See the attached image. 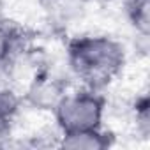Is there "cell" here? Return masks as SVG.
I'll use <instances>...</instances> for the list:
<instances>
[{"mask_svg": "<svg viewBox=\"0 0 150 150\" xmlns=\"http://www.w3.org/2000/svg\"><path fill=\"white\" fill-rule=\"evenodd\" d=\"M65 60L83 87L103 90L122 74L127 53L124 44L111 35L81 34L67 42Z\"/></svg>", "mask_w": 150, "mask_h": 150, "instance_id": "6da1fadb", "label": "cell"}, {"mask_svg": "<svg viewBox=\"0 0 150 150\" xmlns=\"http://www.w3.org/2000/svg\"><path fill=\"white\" fill-rule=\"evenodd\" d=\"M106 110V97L101 90L81 85L80 88L65 90L51 113L55 125L62 134L103 127Z\"/></svg>", "mask_w": 150, "mask_h": 150, "instance_id": "7a4b0ae2", "label": "cell"}, {"mask_svg": "<svg viewBox=\"0 0 150 150\" xmlns=\"http://www.w3.org/2000/svg\"><path fill=\"white\" fill-rule=\"evenodd\" d=\"M65 87L48 74H35L27 88V101L37 110H53L60 97L65 94Z\"/></svg>", "mask_w": 150, "mask_h": 150, "instance_id": "3957f363", "label": "cell"}, {"mask_svg": "<svg viewBox=\"0 0 150 150\" xmlns=\"http://www.w3.org/2000/svg\"><path fill=\"white\" fill-rule=\"evenodd\" d=\"M58 145L72 150H104L113 145V134L108 132L104 127L76 132H62Z\"/></svg>", "mask_w": 150, "mask_h": 150, "instance_id": "277c9868", "label": "cell"}, {"mask_svg": "<svg viewBox=\"0 0 150 150\" xmlns=\"http://www.w3.org/2000/svg\"><path fill=\"white\" fill-rule=\"evenodd\" d=\"M18 34L14 28L0 21V72L9 71V65L16 58L18 53Z\"/></svg>", "mask_w": 150, "mask_h": 150, "instance_id": "5b68a950", "label": "cell"}, {"mask_svg": "<svg viewBox=\"0 0 150 150\" xmlns=\"http://www.w3.org/2000/svg\"><path fill=\"white\" fill-rule=\"evenodd\" d=\"M125 14L131 21V25L136 28V32L141 34L143 39H146L148 27H150L148 0H125Z\"/></svg>", "mask_w": 150, "mask_h": 150, "instance_id": "8992f818", "label": "cell"}, {"mask_svg": "<svg viewBox=\"0 0 150 150\" xmlns=\"http://www.w3.org/2000/svg\"><path fill=\"white\" fill-rule=\"evenodd\" d=\"M134 124H136V131L141 134V136H148L150 132V113H148V108H150V103H148V97L146 94L139 96L134 103Z\"/></svg>", "mask_w": 150, "mask_h": 150, "instance_id": "52a82bcc", "label": "cell"}, {"mask_svg": "<svg viewBox=\"0 0 150 150\" xmlns=\"http://www.w3.org/2000/svg\"><path fill=\"white\" fill-rule=\"evenodd\" d=\"M0 7H2V6H0Z\"/></svg>", "mask_w": 150, "mask_h": 150, "instance_id": "ba28073f", "label": "cell"}]
</instances>
